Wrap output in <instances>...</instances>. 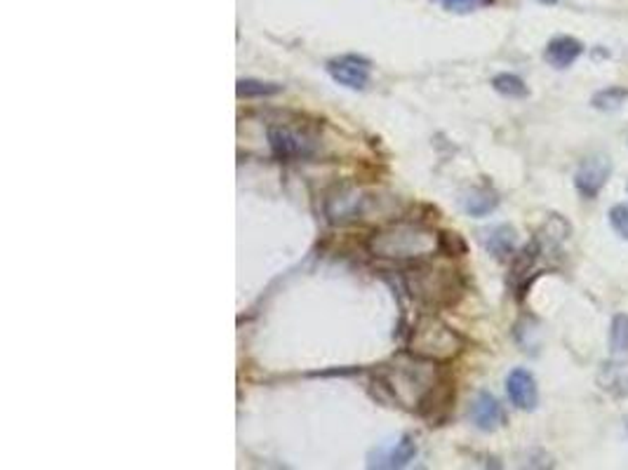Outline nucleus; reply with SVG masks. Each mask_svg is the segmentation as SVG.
Wrapping results in <instances>:
<instances>
[{
  "label": "nucleus",
  "instance_id": "nucleus-13",
  "mask_svg": "<svg viewBox=\"0 0 628 470\" xmlns=\"http://www.w3.org/2000/svg\"><path fill=\"white\" fill-rule=\"evenodd\" d=\"M497 195L488 188H478V191H471V193L464 198V208L471 216H485L489 215L492 209L497 208Z\"/></svg>",
  "mask_w": 628,
  "mask_h": 470
},
{
  "label": "nucleus",
  "instance_id": "nucleus-7",
  "mask_svg": "<svg viewBox=\"0 0 628 470\" xmlns=\"http://www.w3.org/2000/svg\"><path fill=\"white\" fill-rule=\"evenodd\" d=\"M508 400L522 411H532L539 403V390H537L535 376L528 370H513L506 379Z\"/></svg>",
  "mask_w": 628,
  "mask_h": 470
},
{
  "label": "nucleus",
  "instance_id": "nucleus-5",
  "mask_svg": "<svg viewBox=\"0 0 628 470\" xmlns=\"http://www.w3.org/2000/svg\"><path fill=\"white\" fill-rule=\"evenodd\" d=\"M609 175H612V162H609L608 155H588L575 175L576 191H579L584 198H595V195L602 191V186L608 184Z\"/></svg>",
  "mask_w": 628,
  "mask_h": 470
},
{
  "label": "nucleus",
  "instance_id": "nucleus-14",
  "mask_svg": "<svg viewBox=\"0 0 628 470\" xmlns=\"http://www.w3.org/2000/svg\"><path fill=\"white\" fill-rule=\"evenodd\" d=\"M492 88H495L499 94H504V97H508V99H525V97L529 94L525 81L513 74L495 75V78H492Z\"/></svg>",
  "mask_w": 628,
  "mask_h": 470
},
{
  "label": "nucleus",
  "instance_id": "nucleus-9",
  "mask_svg": "<svg viewBox=\"0 0 628 470\" xmlns=\"http://www.w3.org/2000/svg\"><path fill=\"white\" fill-rule=\"evenodd\" d=\"M417 457V443L409 435L401 437L398 443L381 447L375 457L377 461H370V466H379V468H402L408 466L412 458Z\"/></svg>",
  "mask_w": 628,
  "mask_h": 470
},
{
  "label": "nucleus",
  "instance_id": "nucleus-19",
  "mask_svg": "<svg viewBox=\"0 0 628 470\" xmlns=\"http://www.w3.org/2000/svg\"><path fill=\"white\" fill-rule=\"evenodd\" d=\"M441 3L445 10H449V12L466 14V12H473V10H478V7L488 5L489 0H441Z\"/></svg>",
  "mask_w": 628,
  "mask_h": 470
},
{
  "label": "nucleus",
  "instance_id": "nucleus-17",
  "mask_svg": "<svg viewBox=\"0 0 628 470\" xmlns=\"http://www.w3.org/2000/svg\"><path fill=\"white\" fill-rule=\"evenodd\" d=\"M281 85L275 82H261V81H238V97H245V99H252V97H271V94L281 92Z\"/></svg>",
  "mask_w": 628,
  "mask_h": 470
},
{
  "label": "nucleus",
  "instance_id": "nucleus-4",
  "mask_svg": "<svg viewBox=\"0 0 628 470\" xmlns=\"http://www.w3.org/2000/svg\"><path fill=\"white\" fill-rule=\"evenodd\" d=\"M370 71H372V64L365 57H358V54H344V57L328 61L330 78L348 90H365L370 81Z\"/></svg>",
  "mask_w": 628,
  "mask_h": 470
},
{
  "label": "nucleus",
  "instance_id": "nucleus-15",
  "mask_svg": "<svg viewBox=\"0 0 628 470\" xmlns=\"http://www.w3.org/2000/svg\"><path fill=\"white\" fill-rule=\"evenodd\" d=\"M626 99H628V90L608 88V90H600V92H595L591 104H593V108H598V111L612 114V111H619Z\"/></svg>",
  "mask_w": 628,
  "mask_h": 470
},
{
  "label": "nucleus",
  "instance_id": "nucleus-16",
  "mask_svg": "<svg viewBox=\"0 0 628 470\" xmlns=\"http://www.w3.org/2000/svg\"><path fill=\"white\" fill-rule=\"evenodd\" d=\"M609 349L615 353H628V316L619 313L609 327Z\"/></svg>",
  "mask_w": 628,
  "mask_h": 470
},
{
  "label": "nucleus",
  "instance_id": "nucleus-6",
  "mask_svg": "<svg viewBox=\"0 0 628 470\" xmlns=\"http://www.w3.org/2000/svg\"><path fill=\"white\" fill-rule=\"evenodd\" d=\"M268 146H271L275 158H281V161L314 155V141L308 139L306 135L297 132V129L282 128V125L268 129Z\"/></svg>",
  "mask_w": 628,
  "mask_h": 470
},
{
  "label": "nucleus",
  "instance_id": "nucleus-20",
  "mask_svg": "<svg viewBox=\"0 0 628 470\" xmlns=\"http://www.w3.org/2000/svg\"><path fill=\"white\" fill-rule=\"evenodd\" d=\"M539 3H542V5H555L558 0H539Z\"/></svg>",
  "mask_w": 628,
  "mask_h": 470
},
{
  "label": "nucleus",
  "instance_id": "nucleus-12",
  "mask_svg": "<svg viewBox=\"0 0 628 470\" xmlns=\"http://www.w3.org/2000/svg\"><path fill=\"white\" fill-rule=\"evenodd\" d=\"M598 381H600L602 390H609L612 396H628V363L602 364Z\"/></svg>",
  "mask_w": 628,
  "mask_h": 470
},
{
  "label": "nucleus",
  "instance_id": "nucleus-3",
  "mask_svg": "<svg viewBox=\"0 0 628 470\" xmlns=\"http://www.w3.org/2000/svg\"><path fill=\"white\" fill-rule=\"evenodd\" d=\"M412 294L426 306H449L461 294V280L455 269L445 266H419L408 276Z\"/></svg>",
  "mask_w": 628,
  "mask_h": 470
},
{
  "label": "nucleus",
  "instance_id": "nucleus-18",
  "mask_svg": "<svg viewBox=\"0 0 628 470\" xmlns=\"http://www.w3.org/2000/svg\"><path fill=\"white\" fill-rule=\"evenodd\" d=\"M609 223L624 240H628V202H619L609 209Z\"/></svg>",
  "mask_w": 628,
  "mask_h": 470
},
{
  "label": "nucleus",
  "instance_id": "nucleus-2",
  "mask_svg": "<svg viewBox=\"0 0 628 470\" xmlns=\"http://www.w3.org/2000/svg\"><path fill=\"white\" fill-rule=\"evenodd\" d=\"M461 349V336L433 316H421L409 334V353L431 363H449L459 356Z\"/></svg>",
  "mask_w": 628,
  "mask_h": 470
},
{
  "label": "nucleus",
  "instance_id": "nucleus-11",
  "mask_svg": "<svg viewBox=\"0 0 628 470\" xmlns=\"http://www.w3.org/2000/svg\"><path fill=\"white\" fill-rule=\"evenodd\" d=\"M482 242L489 249V255H495L497 259H506L515 249V231L511 226H495L482 233Z\"/></svg>",
  "mask_w": 628,
  "mask_h": 470
},
{
  "label": "nucleus",
  "instance_id": "nucleus-10",
  "mask_svg": "<svg viewBox=\"0 0 628 470\" xmlns=\"http://www.w3.org/2000/svg\"><path fill=\"white\" fill-rule=\"evenodd\" d=\"M584 52V45L572 35H558L546 45L544 59L553 68H568L572 67Z\"/></svg>",
  "mask_w": 628,
  "mask_h": 470
},
{
  "label": "nucleus",
  "instance_id": "nucleus-8",
  "mask_svg": "<svg viewBox=\"0 0 628 470\" xmlns=\"http://www.w3.org/2000/svg\"><path fill=\"white\" fill-rule=\"evenodd\" d=\"M504 410L499 400L489 393H478L471 404V421L475 423V428L485 430V433H492L504 423Z\"/></svg>",
  "mask_w": 628,
  "mask_h": 470
},
{
  "label": "nucleus",
  "instance_id": "nucleus-1",
  "mask_svg": "<svg viewBox=\"0 0 628 470\" xmlns=\"http://www.w3.org/2000/svg\"><path fill=\"white\" fill-rule=\"evenodd\" d=\"M370 252L381 259H393V262H417L426 259L441 247V238L424 223L401 222L377 231L368 240Z\"/></svg>",
  "mask_w": 628,
  "mask_h": 470
}]
</instances>
